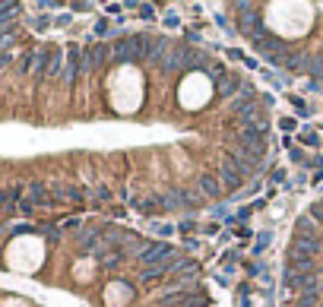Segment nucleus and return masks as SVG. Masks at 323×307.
Listing matches in <instances>:
<instances>
[{
  "instance_id": "16",
  "label": "nucleus",
  "mask_w": 323,
  "mask_h": 307,
  "mask_svg": "<svg viewBox=\"0 0 323 307\" xmlns=\"http://www.w3.org/2000/svg\"><path fill=\"white\" fill-rule=\"evenodd\" d=\"M64 64H67V57L57 48H51V57H48V73L45 76H61L64 73Z\"/></svg>"
},
{
  "instance_id": "12",
  "label": "nucleus",
  "mask_w": 323,
  "mask_h": 307,
  "mask_svg": "<svg viewBox=\"0 0 323 307\" xmlns=\"http://www.w3.org/2000/svg\"><path fill=\"white\" fill-rule=\"evenodd\" d=\"M29 203H32V206H51L48 187L42 184V180H35V184H29Z\"/></svg>"
},
{
  "instance_id": "9",
  "label": "nucleus",
  "mask_w": 323,
  "mask_h": 307,
  "mask_svg": "<svg viewBox=\"0 0 323 307\" xmlns=\"http://www.w3.org/2000/svg\"><path fill=\"white\" fill-rule=\"evenodd\" d=\"M159 200H162V209H165V212H175V209H197V200H194V196H187L184 190H168V193L159 196Z\"/></svg>"
},
{
  "instance_id": "13",
  "label": "nucleus",
  "mask_w": 323,
  "mask_h": 307,
  "mask_svg": "<svg viewBox=\"0 0 323 307\" xmlns=\"http://www.w3.org/2000/svg\"><path fill=\"white\" fill-rule=\"evenodd\" d=\"M320 276L314 273V276H298V288L295 292H301V295H320Z\"/></svg>"
},
{
  "instance_id": "1",
  "label": "nucleus",
  "mask_w": 323,
  "mask_h": 307,
  "mask_svg": "<svg viewBox=\"0 0 323 307\" xmlns=\"http://www.w3.org/2000/svg\"><path fill=\"white\" fill-rule=\"evenodd\" d=\"M114 64H140L146 60V35H121L111 48Z\"/></svg>"
},
{
  "instance_id": "40",
  "label": "nucleus",
  "mask_w": 323,
  "mask_h": 307,
  "mask_svg": "<svg viewBox=\"0 0 323 307\" xmlns=\"http://www.w3.org/2000/svg\"><path fill=\"white\" fill-rule=\"evenodd\" d=\"M228 60H244V54L238 48H232V51H228Z\"/></svg>"
},
{
  "instance_id": "23",
  "label": "nucleus",
  "mask_w": 323,
  "mask_h": 307,
  "mask_svg": "<svg viewBox=\"0 0 323 307\" xmlns=\"http://www.w3.org/2000/svg\"><path fill=\"white\" fill-rule=\"evenodd\" d=\"M308 73L314 79H323V54H311V64H308Z\"/></svg>"
},
{
  "instance_id": "19",
  "label": "nucleus",
  "mask_w": 323,
  "mask_h": 307,
  "mask_svg": "<svg viewBox=\"0 0 323 307\" xmlns=\"http://www.w3.org/2000/svg\"><path fill=\"white\" fill-rule=\"evenodd\" d=\"M143 215H159V212H165L162 209V200L159 196H149V200H140V206H137Z\"/></svg>"
},
{
  "instance_id": "38",
  "label": "nucleus",
  "mask_w": 323,
  "mask_h": 307,
  "mask_svg": "<svg viewBox=\"0 0 323 307\" xmlns=\"http://www.w3.org/2000/svg\"><path fill=\"white\" fill-rule=\"evenodd\" d=\"M19 212H23V215H32V212H35V206H32L29 200H23V203H19Z\"/></svg>"
},
{
  "instance_id": "26",
  "label": "nucleus",
  "mask_w": 323,
  "mask_h": 307,
  "mask_svg": "<svg viewBox=\"0 0 323 307\" xmlns=\"http://www.w3.org/2000/svg\"><path fill=\"white\" fill-rule=\"evenodd\" d=\"M140 19H146V23H152V19H156V16H159V7H152V4H143L140 10Z\"/></svg>"
},
{
  "instance_id": "28",
  "label": "nucleus",
  "mask_w": 323,
  "mask_h": 307,
  "mask_svg": "<svg viewBox=\"0 0 323 307\" xmlns=\"http://www.w3.org/2000/svg\"><path fill=\"white\" fill-rule=\"evenodd\" d=\"M235 263H238V250H228V254H222V269H225V273H232Z\"/></svg>"
},
{
  "instance_id": "31",
  "label": "nucleus",
  "mask_w": 323,
  "mask_h": 307,
  "mask_svg": "<svg viewBox=\"0 0 323 307\" xmlns=\"http://www.w3.org/2000/svg\"><path fill=\"white\" fill-rule=\"evenodd\" d=\"M42 234H45L48 241H61V231H57L54 225H42Z\"/></svg>"
},
{
  "instance_id": "44",
  "label": "nucleus",
  "mask_w": 323,
  "mask_h": 307,
  "mask_svg": "<svg viewBox=\"0 0 323 307\" xmlns=\"http://www.w3.org/2000/svg\"><path fill=\"white\" fill-rule=\"evenodd\" d=\"M320 203H323V200H320Z\"/></svg>"
},
{
  "instance_id": "27",
  "label": "nucleus",
  "mask_w": 323,
  "mask_h": 307,
  "mask_svg": "<svg viewBox=\"0 0 323 307\" xmlns=\"http://www.w3.org/2000/svg\"><path fill=\"white\" fill-rule=\"evenodd\" d=\"M92 35H95V38H108V35H111V23L108 19H99V23H95V29H92Z\"/></svg>"
},
{
  "instance_id": "21",
  "label": "nucleus",
  "mask_w": 323,
  "mask_h": 307,
  "mask_svg": "<svg viewBox=\"0 0 323 307\" xmlns=\"http://www.w3.org/2000/svg\"><path fill=\"white\" fill-rule=\"evenodd\" d=\"M51 26H54L51 16H29V29H35V32H48Z\"/></svg>"
},
{
  "instance_id": "17",
  "label": "nucleus",
  "mask_w": 323,
  "mask_h": 307,
  "mask_svg": "<svg viewBox=\"0 0 323 307\" xmlns=\"http://www.w3.org/2000/svg\"><path fill=\"white\" fill-rule=\"evenodd\" d=\"M187 295H190V292H168V295L159 298V307H184Z\"/></svg>"
},
{
  "instance_id": "42",
  "label": "nucleus",
  "mask_w": 323,
  "mask_h": 307,
  "mask_svg": "<svg viewBox=\"0 0 323 307\" xmlns=\"http://www.w3.org/2000/svg\"><path fill=\"white\" fill-rule=\"evenodd\" d=\"M282 130H295V120L292 117H282Z\"/></svg>"
},
{
  "instance_id": "20",
  "label": "nucleus",
  "mask_w": 323,
  "mask_h": 307,
  "mask_svg": "<svg viewBox=\"0 0 323 307\" xmlns=\"http://www.w3.org/2000/svg\"><path fill=\"white\" fill-rule=\"evenodd\" d=\"M57 193L64 196V200H70V203H83V193H80V187H70V184H61L57 187Z\"/></svg>"
},
{
  "instance_id": "33",
  "label": "nucleus",
  "mask_w": 323,
  "mask_h": 307,
  "mask_svg": "<svg viewBox=\"0 0 323 307\" xmlns=\"http://www.w3.org/2000/svg\"><path fill=\"white\" fill-rule=\"evenodd\" d=\"M99 200H102V203H105V200H111V190H108L105 184H102V187H95V203H99Z\"/></svg>"
},
{
  "instance_id": "5",
  "label": "nucleus",
  "mask_w": 323,
  "mask_h": 307,
  "mask_svg": "<svg viewBox=\"0 0 323 307\" xmlns=\"http://www.w3.org/2000/svg\"><path fill=\"white\" fill-rule=\"evenodd\" d=\"M168 51H171V38L168 35H146V64L149 67H162L165 57H168Z\"/></svg>"
},
{
  "instance_id": "36",
  "label": "nucleus",
  "mask_w": 323,
  "mask_h": 307,
  "mask_svg": "<svg viewBox=\"0 0 323 307\" xmlns=\"http://www.w3.org/2000/svg\"><path fill=\"white\" fill-rule=\"evenodd\" d=\"M311 219H323V203H314L311 206Z\"/></svg>"
},
{
  "instance_id": "30",
  "label": "nucleus",
  "mask_w": 323,
  "mask_h": 307,
  "mask_svg": "<svg viewBox=\"0 0 323 307\" xmlns=\"http://www.w3.org/2000/svg\"><path fill=\"white\" fill-rule=\"evenodd\" d=\"M156 234H159V238H171V234H175V225L159 222V225H156Z\"/></svg>"
},
{
  "instance_id": "3",
  "label": "nucleus",
  "mask_w": 323,
  "mask_h": 307,
  "mask_svg": "<svg viewBox=\"0 0 323 307\" xmlns=\"http://www.w3.org/2000/svg\"><path fill=\"white\" fill-rule=\"evenodd\" d=\"M178 254H175V244H168V241H152V244H146V250L140 254V263L149 269V266H162V263H168V260H175Z\"/></svg>"
},
{
  "instance_id": "18",
  "label": "nucleus",
  "mask_w": 323,
  "mask_h": 307,
  "mask_svg": "<svg viewBox=\"0 0 323 307\" xmlns=\"http://www.w3.org/2000/svg\"><path fill=\"white\" fill-rule=\"evenodd\" d=\"M124 250H108V254H102L99 257V266H105V269H114V266H121L124 263Z\"/></svg>"
},
{
  "instance_id": "2",
  "label": "nucleus",
  "mask_w": 323,
  "mask_h": 307,
  "mask_svg": "<svg viewBox=\"0 0 323 307\" xmlns=\"http://www.w3.org/2000/svg\"><path fill=\"white\" fill-rule=\"evenodd\" d=\"M235 10L241 13V16H238V32L244 35V38H254V35H260V32L266 29L257 7H251V4H235Z\"/></svg>"
},
{
  "instance_id": "14",
  "label": "nucleus",
  "mask_w": 323,
  "mask_h": 307,
  "mask_svg": "<svg viewBox=\"0 0 323 307\" xmlns=\"http://www.w3.org/2000/svg\"><path fill=\"white\" fill-rule=\"evenodd\" d=\"M295 234H298V238H320V231H317L311 215H301V219L295 222Z\"/></svg>"
},
{
  "instance_id": "10",
  "label": "nucleus",
  "mask_w": 323,
  "mask_h": 307,
  "mask_svg": "<svg viewBox=\"0 0 323 307\" xmlns=\"http://www.w3.org/2000/svg\"><path fill=\"white\" fill-rule=\"evenodd\" d=\"M238 92H244V79H241L238 73H228V76L219 83V95H222V98H232V95H238Z\"/></svg>"
},
{
  "instance_id": "24",
  "label": "nucleus",
  "mask_w": 323,
  "mask_h": 307,
  "mask_svg": "<svg viewBox=\"0 0 323 307\" xmlns=\"http://www.w3.org/2000/svg\"><path fill=\"white\" fill-rule=\"evenodd\" d=\"M0 203L4 206H19V187H10V190H0Z\"/></svg>"
},
{
  "instance_id": "11",
  "label": "nucleus",
  "mask_w": 323,
  "mask_h": 307,
  "mask_svg": "<svg viewBox=\"0 0 323 307\" xmlns=\"http://www.w3.org/2000/svg\"><path fill=\"white\" fill-rule=\"evenodd\" d=\"M308 64H311L308 51H292L289 60H285V70H292V73H308Z\"/></svg>"
},
{
  "instance_id": "34",
  "label": "nucleus",
  "mask_w": 323,
  "mask_h": 307,
  "mask_svg": "<svg viewBox=\"0 0 323 307\" xmlns=\"http://www.w3.org/2000/svg\"><path fill=\"white\" fill-rule=\"evenodd\" d=\"M266 244H270V234H260V238H257V244H254V254H263V250H266Z\"/></svg>"
},
{
  "instance_id": "29",
  "label": "nucleus",
  "mask_w": 323,
  "mask_h": 307,
  "mask_svg": "<svg viewBox=\"0 0 323 307\" xmlns=\"http://www.w3.org/2000/svg\"><path fill=\"white\" fill-rule=\"evenodd\" d=\"M289 101H292V105H295V111H298V114H301V117H308V114H311V108H308V105H304V101H301V98H298V95H292V98H289Z\"/></svg>"
},
{
  "instance_id": "6",
  "label": "nucleus",
  "mask_w": 323,
  "mask_h": 307,
  "mask_svg": "<svg viewBox=\"0 0 323 307\" xmlns=\"http://www.w3.org/2000/svg\"><path fill=\"white\" fill-rule=\"evenodd\" d=\"M190 45H175L168 51V57H165V64H162V70L165 73H187V64H190Z\"/></svg>"
},
{
  "instance_id": "39",
  "label": "nucleus",
  "mask_w": 323,
  "mask_h": 307,
  "mask_svg": "<svg viewBox=\"0 0 323 307\" xmlns=\"http://www.w3.org/2000/svg\"><path fill=\"white\" fill-rule=\"evenodd\" d=\"M54 26H70V16L61 13V16H54Z\"/></svg>"
},
{
  "instance_id": "22",
  "label": "nucleus",
  "mask_w": 323,
  "mask_h": 307,
  "mask_svg": "<svg viewBox=\"0 0 323 307\" xmlns=\"http://www.w3.org/2000/svg\"><path fill=\"white\" fill-rule=\"evenodd\" d=\"M298 142H301V146H320V133L311 130V127H304V130L298 133Z\"/></svg>"
},
{
  "instance_id": "35",
  "label": "nucleus",
  "mask_w": 323,
  "mask_h": 307,
  "mask_svg": "<svg viewBox=\"0 0 323 307\" xmlns=\"http://www.w3.org/2000/svg\"><path fill=\"white\" fill-rule=\"evenodd\" d=\"M289 155H292L295 165H304V152H301V149H289Z\"/></svg>"
},
{
  "instance_id": "41",
  "label": "nucleus",
  "mask_w": 323,
  "mask_h": 307,
  "mask_svg": "<svg viewBox=\"0 0 323 307\" xmlns=\"http://www.w3.org/2000/svg\"><path fill=\"white\" fill-rule=\"evenodd\" d=\"M235 219H238V222H244V219H251V209H247V206H244V209H238V215H235Z\"/></svg>"
},
{
  "instance_id": "32",
  "label": "nucleus",
  "mask_w": 323,
  "mask_h": 307,
  "mask_svg": "<svg viewBox=\"0 0 323 307\" xmlns=\"http://www.w3.org/2000/svg\"><path fill=\"white\" fill-rule=\"evenodd\" d=\"M178 231H181V234H194V231H197V222H194V219H184V222L178 225Z\"/></svg>"
},
{
  "instance_id": "8",
  "label": "nucleus",
  "mask_w": 323,
  "mask_h": 307,
  "mask_svg": "<svg viewBox=\"0 0 323 307\" xmlns=\"http://www.w3.org/2000/svg\"><path fill=\"white\" fill-rule=\"evenodd\" d=\"M83 73V48L80 45H70L67 48V64H64V73L61 79L64 83H76V76Z\"/></svg>"
},
{
  "instance_id": "15",
  "label": "nucleus",
  "mask_w": 323,
  "mask_h": 307,
  "mask_svg": "<svg viewBox=\"0 0 323 307\" xmlns=\"http://www.w3.org/2000/svg\"><path fill=\"white\" fill-rule=\"evenodd\" d=\"M200 190L206 196H222V180L216 174H200Z\"/></svg>"
},
{
  "instance_id": "43",
  "label": "nucleus",
  "mask_w": 323,
  "mask_h": 307,
  "mask_svg": "<svg viewBox=\"0 0 323 307\" xmlns=\"http://www.w3.org/2000/svg\"><path fill=\"white\" fill-rule=\"evenodd\" d=\"M4 231H7V228H4V225H0V234H4Z\"/></svg>"
},
{
  "instance_id": "25",
  "label": "nucleus",
  "mask_w": 323,
  "mask_h": 307,
  "mask_svg": "<svg viewBox=\"0 0 323 307\" xmlns=\"http://www.w3.org/2000/svg\"><path fill=\"white\" fill-rule=\"evenodd\" d=\"M184 307H209V298H206V295H200V292H190V295H187V301H184Z\"/></svg>"
},
{
  "instance_id": "37",
  "label": "nucleus",
  "mask_w": 323,
  "mask_h": 307,
  "mask_svg": "<svg viewBox=\"0 0 323 307\" xmlns=\"http://www.w3.org/2000/svg\"><path fill=\"white\" fill-rule=\"evenodd\" d=\"M270 180H273V184H282V180H285V171H282V168H276V171L270 174Z\"/></svg>"
},
{
  "instance_id": "7",
  "label": "nucleus",
  "mask_w": 323,
  "mask_h": 307,
  "mask_svg": "<svg viewBox=\"0 0 323 307\" xmlns=\"http://www.w3.org/2000/svg\"><path fill=\"white\" fill-rule=\"evenodd\" d=\"M219 180H222V187H225L228 193L241 190V184H244V174L238 171V165H235V158H232V155H225L222 168H219Z\"/></svg>"
},
{
  "instance_id": "4",
  "label": "nucleus",
  "mask_w": 323,
  "mask_h": 307,
  "mask_svg": "<svg viewBox=\"0 0 323 307\" xmlns=\"http://www.w3.org/2000/svg\"><path fill=\"white\" fill-rule=\"evenodd\" d=\"M108 60H111V48H108V42H95V45H89V48L83 51V70H89V73L108 67Z\"/></svg>"
}]
</instances>
